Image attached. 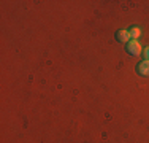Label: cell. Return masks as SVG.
<instances>
[{"label":"cell","mask_w":149,"mask_h":143,"mask_svg":"<svg viewBox=\"0 0 149 143\" xmlns=\"http://www.w3.org/2000/svg\"><path fill=\"white\" fill-rule=\"evenodd\" d=\"M148 57H149V56H148Z\"/></svg>","instance_id":"5"},{"label":"cell","mask_w":149,"mask_h":143,"mask_svg":"<svg viewBox=\"0 0 149 143\" xmlns=\"http://www.w3.org/2000/svg\"><path fill=\"white\" fill-rule=\"evenodd\" d=\"M140 37H141V29L140 27H132V30H130V38L138 40Z\"/></svg>","instance_id":"4"},{"label":"cell","mask_w":149,"mask_h":143,"mask_svg":"<svg viewBox=\"0 0 149 143\" xmlns=\"http://www.w3.org/2000/svg\"><path fill=\"white\" fill-rule=\"evenodd\" d=\"M116 37H118V40L120 43H129L130 41V32L124 29V30H119L118 32V35H116Z\"/></svg>","instance_id":"2"},{"label":"cell","mask_w":149,"mask_h":143,"mask_svg":"<svg viewBox=\"0 0 149 143\" xmlns=\"http://www.w3.org/2000/svg\"><path fill=\"white\" fill-rule=\"evenodd\" d=\"M138 72H140V75H143V76H149V59H146L144 62H141L140 65H138Z\"/></svg>","instance_id":"3"},{"label":"cell","mask_w":149,"mask_h":143,"mask_svg":"<svg viewBox=\"0 0 149 143\" xmlns=\"http://www.w3.org/2000/svg\"><path fill=\"white\" fill-rule=\"evenodd\" d=\"M127 49H129V53L132 56H140L143 53V46H141V43L138 40H130L129 45H127Z\"/></svg>","instance_id":"1"}]
</instances>
